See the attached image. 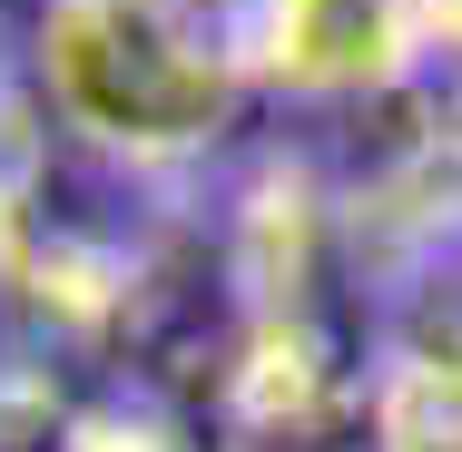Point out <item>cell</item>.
I'll return each mask as SVG.
<instances>
[{
    "label": "cell",
    "mask_w": 462,
    "mask_h": 452,
    "mask_svg": "<svg viewBox=\"0 0 462 452\" xmlns=\"http://www.w3.org/2000/svg\"><path fill=\"white\" fill-rule=\"evenodd\" d=\"M69 383H60V364L30 355V345H10L0 355V452H60L69 433Z\"/></svg>",
    "instance_id": "obj_3"
},
{
    "label": "cell",
    "mask_w": 462,
    "mask_h": 452,
    "mask_svg": "<svg viewBox=\"0 0 462 452\" xmlns=\"http://www.w3.org/2000/svg\"><path fill=\"white\" fill-rule=\"evenodd\" d=\"M20 40L50 128H69L118 178H178L217 158L256 98L197 0H40Z\"/></svg>",
    "instance_id": "obj_1"
},
{
    "label": "cell",
    "mask_w": 462,
    "mask_h": 452,
    "mask_svg": "<svg viewBox=\"0 0 462 452\" xmlns=\"http://www.w3.org/2000/svg\"><path fill=\"white\" fill-rule=\"evenodd\" d=\"M60 452H217V443H207V413L187 393L148 383V374H108L98 393L69 403Z\"/></svg>",
    "instance_id": "obj_2"
}]
</instances>
